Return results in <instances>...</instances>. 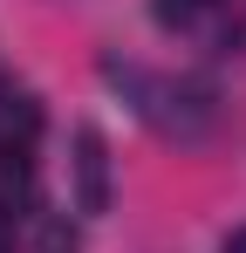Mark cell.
<instances>
[{"label":"cell","instance_id":"cell-3","mask_svg":"<svg viewBox=\"0 0 246 253\" xmlns=\"http://www.w3.org/2000/svg\"><path fill=\"white\" fill-rule=\"evenodd\" d=\"M192 14V0H158V21H185Z\"/></svg>","mask_w":246,"mask_h":253},{"label":"cell","instance_id":"cell-1","mask_svg":"<svg viewBox=\"0 0 246 253\" xmlns=\"http://www.w3.org/2000/svg\"><path fill=\"white\" fill-rule=\"evenodd\" d=\"M76 199H82V212L110 206V144H103V130H76Z\"/></svg>","mask_w":246,"mask_h":253},{"label":"cell","instance_id":"cell-4","mask_svg":"<svg viewBox=\"0 0 246 253\" xmlns=\"http://www.w3.org/2000/svg\"><path fill=\"white\" fill-rule=\"evenodd\" d=\"M219 253H246V226H240V233H226V247H219Z\"/></svg>","mask_w":246,"mask_h":253},{"label":"cell","instance_id":"cell-2","mask_svg":"<svg viewBox=\"0 0 246 253\" xmlns=\"http://www.w3.org/2000/svg\"><path fill=\"white\" fill-rule=\"evenodd\" d=\"M35 247H41V253H82V233L69 226V219H41Z\"/></svg>","mask_w":246,"mask_h":253}]
</instances>
